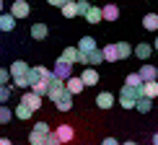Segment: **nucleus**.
<instances>
[{
	"label": "nucleus",
	"mask_w": 158,
	"mask_h": 145,
	"mask_svg": "<svg viewBox=\"0 0 158 145\" xmlns=\"http://www.w3.org/2000/svg\"><path fill=\"white\" fill-rule=\"evenodd\" d=\"M140 96H143V91L130 88V85H122V91H119V106L122 109H135V104H137Z\"/></svg>",
	"instance_id": "nucleus-1"
},
{
	"label": "nucleus",
	"mask_w": 158,
	"mask_h": 145,
	"mask_svg": "<svg viewBox=\"0 0 158 145\" xmlns=\"http://www.w3.org/2000/svg\"><path fill=\"white\" fill-rule=\"evenodd\" d=\"M52 70H47V68H31L29 70V85L34 88L36 83H52Z\"/></svg>",
	"instance_id": "nucleus-2"
},
{
	"label": "nucleus",
	"mask_w": 158,
	"mask_h": 145,
	"mask_svg": "<svg viewBox=\"0 0 158 145\" xmlns=\"http://www.w3.org/2000/svg\"><path fill=\"white\" fill-rule=\"evenodd\" d=\"M52 75L57 78V81H65L68 83L70 78H73V65H68L62 60V57H57V62H55V70H52Z\"/></svg>",
	"instance_id": "nucleus-3"
},
{
	"label": "nucleus",
	"mask_w": 158,
	"mask_h": 145,
	"mask_svg": "<svg viewBox=\"0 0 158 145\" xmlns=\"http://www.w3.org/2000/svg\"><path fill=\"white\" fill-rule=\"evenodd\" d=\"M8 70H10V78H13V83H16V81H23V78H29V70H31V65H26L23 60H16V62H13Z\"/></svg>",
	"instance_id": "nucleus-4"
},
{
	"label": "nucleus",
	"mask_w": 158,
	"mask_h": 145,
	"mask_svg": "<svg viewBox=\"0 0 158 145\" xmlns=\"http://www.w3.org/2000/svg\"><path fill=\"white\" fill-rule=\"evenodd\" d=\"M29 13H31V5L26 3V0H16V3L10 5V16L16 18V21H18V18H26Z\"/></svg>",
	"instance_id": "nucleus-5"
},
{
	"label": "nucleus",
	"mask_w": 158,
	"mask_h": 145,
	"mask_svg": "<svg viewBox=\"0 0 158 145\" xmlns=\"http://www.w3.org/2000/svg\"><path fill=\"white\" fill-rule=\"evenodd\" d=\"M21 104H23V106H29L31 111H36V109H42V96L34 93V91H26V93L21 96Z\"/></svg>",
	"instance_id": "nucleus-6"
},
{
	"label": "nucleus",
	"mask_w": 158,
	"mask_h": 145,
	"mask_svg": "<svg viewBox=\"0 0 158 145\" xmlns=\"http://www.w3.org/2000/svg\"><path fill=\"white\" fill-rule=\"evenodd\" d=\"M65 81H57V78H52V83H49V91H47V98H52V101H57L62 93H65Z\"/></svg>",
	"instance_id": "nucleus-7"
},
{
	"label": "nucleus",
	"mask_w": 158,
	"mask_h": 145,
	"mask_svg": "<svg viewBox=\"0 0 158 145\" xmlns=\"http://www.w3.org/2000/svg\"><path fill=\"white\" fill-rule=\"evenodd\" d=\"M55 135H57V140H60V143H73L75 130H73V124H60V127L55 130Z\"/></svg>",
	"instance_id": "nucleus-8"
},
{
	"label": "nucleus",
	"mask_w": 158,
	"mask_h": 145,
	"mask_svg": "<svg viewBox=\"0 0 158 145\" xmlns=\"http://www.w3.org/2000/svg\"><path fill=\"white\" fill-rule=\"evenodd\" d=\"M137 75L143 78V83H153L156 78H158V70H156V65H140V70H137Z\"/></svg>",
	"instance_id": "nucleus-9"
},
{
	"label": "nucleus",
	"mask_w": 158,
	"mask_h": 145,
	"mask_svg": "<svg viewBox=\"0 0 158 145\" xmlns=\"http://www.w3.org/2000/svg\"><path fill=\"white\" fill-rule=\"evenodd\" d=\"M96 49H98V44H96L94 36H83L81 42H78V52H81V55H91V52H96Z\"/></svg>",
	"instance_id": "nucleus-10"
},
{
	"label": "nucleus",
	"mask_w": 158,
	"mask_h": 145,
	"mask_svg": "<svg viewBox=\"0 0 158 145\" xmlns=\"http://www.w3.org/2000/svg\"><path fill=\"white\" fill-rule=\"evenodd\" d=\"M81 81L85 83V88H88V85H96V83H98V72H96V68H83Z\"/></svg>",
	"instance_id": "nucleus-11"
},
{
	"label": "nucleus",
	"mask_w": 158,
	"mask_h": 145,
	"mask_svg": "<svg viewBox=\"0 0 158 145\" xmlns=\"http://www.w3.org/2000/svg\"><path fill=\"white\" fill-rule=\"evenodd\" d=\"M150 55H153V44L143 42V44H137V47H135V57H137V60L148 62V57H150Z\"/></svg>",
	"instance_id": "nucleus-12"
},
{
	"label": "nucleus",
	"mask_w": 158,
	"mask_h": 145,
	"mask_svg": "<svg viewBox=\"0 0 158 145\" xmlns=\"http://www.w3.org/2000/svg\"><path fill=\"white\" fill-rule=\"evenodd\" d=\"M96 106L98 109H111L114 106V96H111L109 91H101V93L96 96Z\"/></svg>",
	"instance_id": "nucleus-13"
},
{
	"label": "nucleus",
	"mask_w": 158,
	"mask_h": 145,
	"mask_svg": "<svg viewBox=\"0 0 158 145\" xmlns=\"http://www.w3.org/2000/svg\"><path fill=\"white\" fill-rule=\"evenodd\" d=\"M55 106H57V111H70V109H73V93L65 91V93L55 101Z\"/></svg>",
	"instance_id": "nucleus-14"
},
{
	"label": "nucleus",
	"mask_w": 158,
	"mask_h": 145,
	"mask_svg": "<svg viewBox=\"0 0 158 145\" xmlns=\"http://www.w3.org/2000/svg\"><path fill=\"white\" fill-rule=\"evenodd\" d=\"M65 88H68V93H73V96H75V93H81V91L85 88V83L81 81V75H73L68 83H65Z\"/></svg>",
	"instance_id": "nucleus-15"
},
{
	"label": "nucleus",
	"mask_w": 158,
	"mask_h": 145,
	"mask_svg": "<svg viewBox=\"0 0 158 145\" xmlns=\"http://www.w3.org/2000/svg\"><path fill=\"white\" fill-rule=\"evenodd\" d=\"M101 16H104V21H117V18H119V8H117L114 3H106L101 8Z\"/></svg>",
	"instance_id": "nucleus-16"
},
{
	"label": "nucleus",
	"mask_w": 158,
	"mask_h": 145,
	"mask_svg": "<svg viewBox=\"0 0 158 145\" xmlns=\"http://www.w3.org/2000/svg\"><path fill=\"white\" fill-rule=\"evenodd\" d=\"M60 57H62L68 65H78V57H81V52H78V47H65V52H62Z\"/></svg>",
	"instance_id": "nucleus-17"
},
{
	"label": "nucleus",
	"mask_w": 158,
	"mask_h": 145,
	"mask_svg": "<svg viewBox=\"0 0 158 145\" xmlns=\"http://www.w3.org/2000/svg\"><path fill=\"white\" fill-rule=\"evenodd\" d=\"M47 34H49L47 23H34L31 26V39H39V42H42V39H47Z\"/></svg>",
	"instance_id": "nucleus-18"
},
{
	"label": "nucleus",
	"mask_w": 158,
	"mask_h": 145,
	"mask_svg": "<svg viewBox=\"0 0 158 145\" xmlns=\"http://www.w3.org/2000/svg\"><path fill=\"white\" fill-rule=\"evenodd\" d=\"M143 29L158 31V13H145V16H143Z\"/></svg>",
	"instance_id": "nucleus-19"
},
{
	"label": "nucleus",
	"mask_w": 158,
	"mask_h": 145,
	"mask_svg": "<svg viewBox=\"0 0 158 145\" xmlns=\"http://www.w3.org/2000/svg\"><path fill=\"white\" fill-rule=\"evenodd\" d=\"M49 135H52V132H49ZM49 135H47V132H39V130H31V132H29V145H44Z\"/></svg>",
	"instance_id": "nucleus-20"
},
{
	"label": "nucleus",
	"mask_w": 158,
	"mask_h": 145,
	"mask_svg": "<svg viewBox=\"0 0 158 145\" xmlns=\"http://www.w3.org/2000/svg\"><path fill=\"white\" fill-rule=\"evenodd\" d=\"M13 29H16V18L10 13H3L0 16V31H13Z\"/></svg>",
	"instance_id": "nucleus-21"
},
{
	"label": "nucleus",
	"mask_w": 158,
	"mask_h": 145,
	"mask_svg": "<svg viewBox=\"0 0 158 145\" xmlns=\"http://www.w3.org/2000/svg\"><path fill=\"white\" fill-rule=\"evenodd\" d=\"M124 85H130V88H137V91H143V85H145V83H143V78L137 75V72H130V75L124 78Z\"/></svg>",
	"instance_id": "nucleus-22"
},
{
	"label": "nucleus",
	"mask_w": 158,
	"mask_h": 145,
	"mask_svg": "<svg viewBox=\"0 0 158 145\" xmlns=\"http://www.w3.org/2000/svg\"><path fill=\"white\" fill-rule=\"evenodd\" d=\"M101 52H104V62H117V60H119V55H117V44H106Z\"/></svg>",
	"instance_id": "nucleus-23"
},
{
	"label": "nucleus",
	"mask_w": 158,
	"mask_h": 145,
	"mask_svg": "<svg viewBox=\"0 0 158 145\" xmlns=\"http://www.w3.org/2000/svg\"><path fill=\"white\" fill-rule=\"evenodd\" d=\"M101 8H98V5H91V10L88 13H85V21H88V23H101Z\"/></svg>",
	"instance_id": "nucleus-24"
},
{
	"label": "nucleus",
	"mask_w": 158,
	"mask_h": 145,
	"mask_svg": "<svg viewBox=\"0 0 158 145\" xmlns=\"http://www.w3.org/2000/svg\"><path fill=\"white\" fill-rule=\"evenodd\" d=\"M31 114H34V111H31L29 106H23V104H18V106L16 109H13V117H16V119H31Z\"/></svg>",
	"instance_id": "nucleus-25"
},
{
	"label": "nucleus",
	"mask_w": 158,
	"mask_h": 145,
	"mask_svg": "<svg viewBox=\"0 0 158 145\" xmlns=\"http://www.w3.org/2000/svg\"><path fill=\"white\" fill-rule=\"evenodd\" d=\"M117 55H119V60H127L130 55H135V49L127 42H117Z\"/></svg>",
	"instance_id": "nucleus-26"
},
{
	"label": "nucleus",
	"mask_w": 158,
	"mask_h": 145,
	"mask_svg": "<svg viewBox=\"0 0 158 145\" xmlns=\"http://www.w3.org/2000/svg\"><path fill=\"white\" fill-rule=\"evenodd\" d=\"M143 96L153 101V98L158 96V81H153V83H145V85H143Z\"/></svg>",
	"instance_id": "nucleus-27"
},
{
	"label": "nucleus",
	"mask_w": 158,
	"mask_h": 145,
	"mask_svg": "<svg viewBox=\"0 0 158 145\" xmlns=\"http://www.w3.org/2000/svg\"><path fill=\"white\" fill-rule=\"evenodd\" d=\"M135 109L140 111V114H148V111L153 109V101H150V98H145V96H140V98H137V104H135Z\"/></svg>",
	"instance_id": "nucleus-28"
},
{
	"label": "nucleus",
	"mask_w": 158,
	"mask_h": 145,
	"mask_svg": "<svg viewBox=\"0 0 158 145\" xmlns=\"http://www.w3.org/2000/svg\"><path fill=\"white\" fill-rule=\"evenodd\" d=\"M62 16H65V18H75V16H78V3H73V0H70V3L62 8Z\"/></svg>",
	"instance_id": "nucleus-29"
},
{
	"label": "nucleus",
	"mask_w": 158,
	"mask_h": 145,
	"mask_svg": "<svg viewBox=\"0 0 158 145\" xmlns=\"http://www.w3.org/2000/svg\"><path fill=\"white\" fill-rule=\"evenodd\" d=\"M101 62H104V52L101 49H96V52L88 55V65H91V68H94V65H101Z\"/></svg>",
	"instance_id": "nucleus-30"
},
{
	"label": "nucleus",
	"mask_w": 158,
	"mask_h": 145,
	"mask_svg": "<svg viewBox=\"0 0 158 145\" xmlns=\"http://www.w3.org/2000/svg\"><path fill=\"white\" fill-rule=\"evenodd\" d=\"M10 119H13V111L8 106H0V124H8Z\"/></svg>",
	"instance_id": "nucleus-31"
},
{
	"label": "nucleus",
	"mask_w": 158,
	"mask_h": 145,
	"mask_svg": "<svg viewBox=\"0 0 158 145\" xmlns=\"http://www.w3.org/2000/svg\"><path fill=\"white\" fill-rule=\"evenodd\" d=\"M88 10H91V3H88V0H78V16L85 18V13H88Z\"/></svg>",
	"instance_id": "nucleus-32"
},
{
	"label": "nucleus",
	"mask_w": 158,
	"mask_h": 145,
	"mask_svg": "<svg viewBox=\"0 0 158 145\" xmlns=\"http://www.w3.org/2000/svg\"><path fill=\"white\" fill-rule=\"evenodd\" d=\"M10 98V85H0V106Z\"/></svg>",
	"instance_id": "nucleus-33"
},
{
	"label": "nucleus",
	"mask_w": 158,
	"mask_h": 145,
	"mask_svg": "<svg viewBox=\"0 0 158 145\" xmlns=\"http://www.w3.org/2000/svg\"><path fill=\"white\" fill-rule=\"evenodd\" d=\"M13 81L10 78V70H5V68H0V85H8Z\"/></svg>",
	"instance_id": "nucleus-34"
},
{
	"label": "nucleus",
	"mask_w": 158,
	"mask_h": 145,
	"mask_svg": "<svg viewBox=\"0 0 158 145\" xmlns=\"http://www.w3.org/2000/svg\"><path fill=\"white\" fill-rule=\"evenodd\" d=\"M47 3H49V5H55V8H60V10H62L65 5L70 3V0H47Z\"/></svg>",
	"instance_id": "nucleus-35"
},
{
	"label": "nucleus",
	"mask_w": 158,
	"mask_h": 145,
	"mask_svg": "<svg viewBox=\"0 0 158 145\" xmlns=\"http://www.w3.org/2000/svg\"><path fill=\"white\" fill-rule=\"evenodd\" d=\"M44 145H62V143L57 140V135H55V132H52V135L47 137V143H44Z\"/></svg>",
	"instance_id": "nucleus-36"
},
{
	"label": "nucleus",
	"mask_w": 158,
	"mask_h": 145,
	"mask_svg": "<svg viewBox=\"0 0 158 145\" xmlns=\"http://www.w3.org/2000/svg\"><path fill=\"white\" fill-rule=\"evenodd\" d=\"M101 145H122L119 140H117V137H104V143Z\"/></svg>",
	"instance_id": "nucleus-37"
},
{
	"label": "nucleus",
	"mask_w": 158,
	"mask_h": 145,
	"mask_svg": "<svg viewBox=\"0 0 158 145\" xmlns=\"http://www.w3.org/2000/svg\"><path fill=\"white\" fill-rule=\"evenodd\" d=\"M0 145H13V143L8 140V137H0Z\"/></svg>",
	"instance_id": "nucleus-38"
},
{
	"label": "nucleus",
	"mask_w": 158,
	"mask_h": 145,
	"mask_svg": "<svg viewBox=\"0 0 158 145\" xmlns=\"http://www.w3.org/2000/svg\"><path fill=\"white\" fill-rule=\"evenodd\" d=\"M153 145H158V132H156V135H153Z\"/></svg>",
	"instance_id": "nucleus-39"
},
{
	"label": "nucleus",
	"mask_w": 158,
	"mask_h": 145,
	"mask_svg": "<svg viewBox=\"0 0 158 145\" xmlns=\"http://www.w3.org/2000/svg\"><path fill=\"white\" fill-rule=\"evenodd\" d=\"M122 145H137V143H132V140H127V143H122Z\"/></svg>",
	"instance_id": "nucleus-40"
},
{
	"label": "nucleus",
	"mask_w": 158,
	"mask_h": 145,
	"mask_svg": "<svg viewBox=\"0 0 158 145\" xmlns=\"http://www.w3.org/2000/svg\"><path fill=\"white\" fill-rule=\"evenodd\" d=\"M153 49H158V36H156V42H153Z\"/></svg>",
	"instance_id": "nucleus-41"
},
{
	"label": "nucleus",
	"mask_w": 158,
	"mask_h": 145,
	"mask_svg": "<svg viewBox=\"0 0 158 145\" xmlns=\"http://www.w3.org/2000/svg\"><path fill=\"white\" fill-rule=\"evenodd\" d=\"M0 16H3V0H0Z\"/></svg>",
	"instance_id": "nucleus-42"
}]
</instances>
